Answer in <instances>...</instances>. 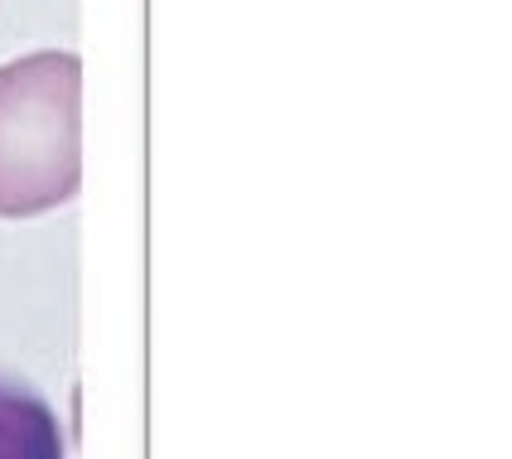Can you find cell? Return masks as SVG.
<instances>
[{"mask_svg":"<svg viewBox=\"0 0 512 459\" xmlns=\"http://www.w3.org/2000/svg\"><path fill=\"white\" fill-rule=\"evenodd\" d=\"M83 179V58L39 49L0 68V218H39Z\"/></svg>","mask_w":512,"mask_h":459,"instance_id":"1","label":"cell"},{"mask_svg":"<svg viewBox=\"0 0 512 459\" xmlns=\"http://www.w3.org/2000/svg\"><path fill=\"white\" fill-rule=\"evenodd\" d=\"M0 459H63L54 406L0 377Z\"/></svg>","mask_w":512,"mask_h":459,"instance_id":"2","label":"cell"}]
</instances>
